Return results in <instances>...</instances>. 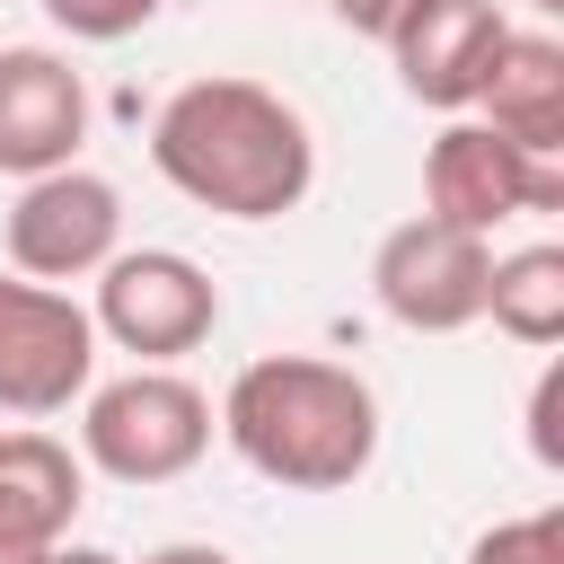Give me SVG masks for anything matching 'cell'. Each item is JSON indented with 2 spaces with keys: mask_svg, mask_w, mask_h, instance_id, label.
Wrapping results in <instances>:
<instances>
[{
  "mask_svg": "<svg viewBox=\"0 0 564 564\" xmlns=\"http://www.w3.org/2000/svg\"><path fill=\"white\" fill-rule=\"evenodd\" d=\"M150 167L220 220H282L317 185V141L282 88L212 70L150 115Z\"/></svg>",
  "mask_w": 564,
  "mask_h": 564,
  "instance_id": "obj_1",
  "label": "cell"
},
{
  "mask_svg": "<svg viewBox=\"0 0 564 564\" xmlns=\"http://www.w3.org/2000/svg\"><path fill=\"white\" fill-rule=\"evenodd\" d=\"M220 441L282 494H335L379 458V397L352 361L264 352L229 379Z\"/></svg>",
  "mask_w": 564,
  "mask_h": 564,
  "instance_id": "obj_2",
  "label": "cell"
},
{
  "mask_svg": "<svg viewBox=\"0 0 564 564\" xmlns=\"http://www.w3.org/2000/svg\"><path fill=\"white\" fill-rule=\"evenodd\" d=\"M212 449V397L185 370H123L79 397V467L115 485H176Z\"/></svg>",
  "mask_w": 564,
  "mask_h": 564,
  "instance_id": "obj_3",
  "label": "cell"
},
{
  "mask_svg": "<svg viewBox=\"0 0 564 564\" xmlns=\"http://www.w3.org/2000/svg\"><path fill=\"white\" fill-rule=\"evenodd\" d=\"M88 326H97V344L141 352V370H167L176 352L212 344V326H220V282H212L194 256H176V247H115V256L97 264Z\"/></svg>",
  "mask_w": 564,
  "mask_h": 564,
  "instance_id": "obj_4",
  "label": "cell"
},
{
  "mask_svg": "<svg viewBox=\"0 0 564 564\" xmlns=\"http://www.w3.org/2000/svg\"><path fill=\"white\" fill-rule=\"evenodd\" d=\"M97 388V326L70 291L0 273V414L44 423Z\"/></svg>",
  "mask_w": 564,
  "mask_h": 564,
  "instance_id": "obj_5",
  "label": "cell"
},
{
  "mask_svg": "<svg viewBox=\"0 0 564 564\" xmlns=\"http://www.w3.org/2000/svg\"><path fill=\"white\" fill-rule=\"evenodd\" d=\"M564 203V159H529L502 132H485L476 115H449L423 150V212L449 229L494 238L520 212H555Z\"/></svg>",
  "mask_w": 564,
  "mask_h": 564,
  "instance_id": "obj_6",
  "label": "cell"
},
{
  "mask_svg": "<svg viewBox=\"0 0 564 564\" xmlns=\"http://www.w3.org/2000/svg\"><path fill=\"white\" fill-rule=\"evenodd\" d=\"M485 282H494V238L449 229L432 212L397 220L370 256V291L405 335H458L485 317Z\"/></svg>",
  "mask_w": 564,
  "mask_h": 564,
  "instance_id": "obj_7",
  "label": "cell"
},
{
  "mask_svg": "<svg viewBox=\"0 0 564 564\" xmlns=\"http://www.w3.org/2000/svg\"><path fill=\"white\" fill-rule=\"evenodd\" d=\"M123 247V194L97 167H53L35 185H18L9 203V264L26 282H79Z\"/></svg>",
  "mask_w": 564,
  "mask_h": 564,
  "instance_id": "obj_8",
  "label": "cell"
},
{
  "mask_svg": "<svg viewBox=\"0 0 564 564\" xmlns=\"http://www.w3.org/2000/svg\"><path fill=\"white\" fill-rule=\"evenodd\" d=\"M88 79L53 44H0V176L35 185L53 167H79L88 141Z\"/></svg>",
  "mask_w": 564,
  "mask_h": 564,
  "instance_id": "obj_9",
  "label": "cell"
},
{
  "mask_svg": "<svg viewBox=\"0 0 564 564\" xmlns=\"http://www.w3.org/2000/svg\"><path fill=\"white\" fill-rule=\"evenodd\" d=\"M511 18L502 0H414L397 26H388V62L405 79L414 106H441V115H467L494 53H502Z\"/></svg>",
  "mask_w": 564,
  "mask_h": 564,
  "instance_id": "obj_10",
  "label": "cell"
},
{
  "mask_svg": "<svg viewBox=\"0 0 564 564\" xmlns=\"http://www.w3.org/2000/svg\"><path fill=\"white\" fill-rule=\"evenodd\" d=\"M79 502H88V467L70 441L35 423L0 432V564H44L53 546H70Z\"/></svg>",
  "mask_w": 564,
  "mask_h": 564,
  "instance_id": "obj_11",
  "label": "cell"
},
{
  "mask_svg": "<svg viewBox=\"0 0 564 564\" xmlns=\"http://www.w3.org/2000/svg\"><path fill=\"white\" fill-rule=\"evenodd\" d=\"M476 123L502 132L529 159H564V44L546 26H511L485 88H476Z\"/></svg>",
  "mask_w": 564,
  "mask_h": 564,
  "instance_id": "obj_12",
  "label": "cell"
},
{
  "mask_svg": "<svg viewBox=\"0 0 564 564\" xmlns=\"http://www.w3.org/2000/svg\"><path fill=\"white\" fill-rule=\"evenodd\" d=\"M485 317H494L511 344H529V352L564 344V247H555V238H538V247H511V256H494Z\"/></svg>",
  "mask_w": 564,
  "mask_h": 564,
  "instance_id": "obj_13",
  "label": "cell"
},
{
  "mask_svg": "<svg viewBox=\"0 0 564 564\" xmlns=\"http://www.w3.org/2000/svg\"><path fill=\"white\" fill-rule=\"evenodd\" d=\"M467 564H564V511L546 502V511L494 520V529L467 546Z\"/></svg>",
  "mask_w": 564,
  "mask_h": 564,
  "instance_id": "obj_14",
  "label": "cell"
},
{
  "mask_svg": "<svg viewBox=\"0 0 564 564\" xmlns=\"http://www.w3.org/2000/svg\"><path fill=\"white\" fill-rule=\"evenodd\" d=\"M35 9L79 44H123V35H141L159 18V0H35Z\"/></svg>",
  "mask_w": 564,
  "mask_h": 564,
  "instance_id": "obj_15",
  "label": "cell"
},
{
  "mask_svg": "<svg viewBox=\"0 0 564 564\" xmlns=\"http://www.w3.org/2000/svg\"><path fill=\"white\" fill-rule=\"evenodd\" d=\"M564 370H538V388H529V449H538V467H564Z\"/></svg>",
  "mask_w": 564,
  "mask_h": 564,
  "instance_id": "obj_16",
  "label": "cell"
},
{
  "mask_svg": "<svg viewBox=\"0 0 564 564\" xmlns=\"http://www.w3.org/2000/svg\"><path fill=\"white\" fill-rule=\"evenodd\" d=\"M405 9H414V0H335V18H344L352 35H370V44H388V26H397Z\"/></svg>",
  "mask_w": 564,
  "mask_h": 564,
  "instance_id": "obj_17",
  "label": "cell"
},
{
  "mask_svg": "<svg viewBox=\"0 0 564 564\" xmlns=\"http://www.w3.org/2000/svg\"><path fill=\"white\" fill-rule=\"evenodd\" d=\"M141 564H238L229 546H212V538H167V546H150Z\"/></svg>",
  "mask_w": 564,
  "mask_h": 564,
  "instance_id": "obj_18",
  "label": "cell"
},
{
  "mask_svg": "<svg viewBox=\"0 0 564 564\" xmlns=\"http://www.w3.org/2000/svg\"><path fill=\"white\" fill-rule=\"evenodd\" d=\"M44 564H123V555H106V546H53Z\"/></svg>",
  "mask_w": 564,
  "mask_h": 564,
  "instance_id": "obj_19",
  "label": "cell"
},
{
  "mask_svg": "<svg viewBox=\"0 0 564 564\" xmlns=\"http://www.w3.org/2000/svg\"><path fill=\"white\" fill-rule=\"evenodd\" d=\"M529 9H538V18H555V9H564V0H529Z\"/></svg>",
  "mask_w": 564,
  "mask_h": 564,
  "instance_id": "obj_20",
  "label": "cell"
},
{
  "mask_svg": "<svg viewBox=\"0 0 564 564\" xmlns=\"http://www.w3.org/2000/svg\"><path fill=\"white\" fill-rule=\"evenodd\" d=\"M326 9H335V0H326Z\"/></svg>",
  "mask_w": 564,
  "mask_h": 564,
  "instance_id": "obj_21",
  "label": "cell"
}]
</instances>
